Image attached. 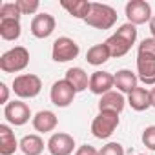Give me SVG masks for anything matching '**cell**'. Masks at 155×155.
<instances>
[{"label":"cell","mask_w":155,"mask_h":155,"mask_svg":"<svg viewBox=\"0 0 155 155\" xmlns=\"http://www.w3.org/2000/svg\"><path fill=\"white\" fill-rule=\"evenodd\" d=\"M81 53V48L73 38L69 37H58L55 42H53V48H51V58L55 62H69L73 58H77Z\"/></svg>","instance_id":"cell-5"},{"label":"cell","mask_w":155,"mask_h":155,"mask_svg":"<svg viewBox=\"0 0 155 155\" xmlns=\"http://www.w3.org/2000/svg\"><path fill=\"white\" fill-rule=\"evenodd\" d=\"M17 6H18L22 15H33V13L38 11L40 2L38 0H17Z\"/></svg>","instance_id":"cell-26"},{"label":"cell","mask_w":155,"mask_h":155,"mask_svg":"<svg viewBox=\"0 0 155 155\" xmlns=\"http://www.w3.org/2000/svg\"><path fill=\"white\" fill-rule=\"evenodd\" d=\"M110 58H111V53H110V49H108V46H106L104 42L91 46V48L88 49V53H86V60H88V64H91V66H102V64H106Z\"/></svg>","instance_id":"cell-21"},{"label":"cell","mask_w":155,"mask_h":155,"mask_svg":"<svg viewBox=\"0 0 155 155\" xmlns=\"http://www.w3.org/2000/svg\"><path fill=\"white\" fill-rule=\"evenodd\" d=\"M137 58H148V60H155V38H144L139 48H137Z\"/></svg>","instance_id":"cell-24"},{"label":"cell","mask_w":155,"mask_h":155,"mask_svg":"<svg viewBox=\"0 0 155 155\" xmlns=\"http://www.w3.org/2000/svg\"><path fill=\"white\" fill-rule=\"evenodd\" d=\"M9 102V88L6 82H0V104H8Z\"/></svg>","instance_id":"cell-30"},{"label":"cell","mask_w":155,"mask_h":155,"mask_svg":"<svg viewBox=\"0 0 155 155\" xmlns=\"http://www.w3.org/2000/svg\"><path fill=\"white\" fill-rule=\"evenodd\" d=\"M55 26H57V22H55L53 15H49V13H38V15L33 17L29 29H31V35L35 38H48L55 31Z\"/></svg>","instance_id":"cell-10"},{"label":"cell","mask_w":155,"mask_h":155,"mask_svg":"<svg viewBox=\"0 0 155 155\" xmlns=\"http://www.w3.org/2000/svg\"><path fill=\"white\" fill-rule=\"evenodd\" d=\"M137 82H139V77H137V73H133L131 69H119V71L115 73V88H117L120 93L130 95V93L137 88Z\"/></svg>","instance_id":"cell-14"},{"label":"cell","mask_w":155,"mask_h":155,"mask_svg":"<svg viewBox=\"0 0 155 155\" xmlns=\"http://www.w3.org/2000/svg\"><path fill=\"white\" fill-rule=\"evenodd\" d=\"M139 155H144V153H139Z\"/></svg>","instance_id":"cell-33"},{"label":"cell","mask_w":155,"mask_h":155,"mask_svg":"<svg viewBox=\"0 0 155 155\" xmlns=\"http://www.w3.org/2000/svg\"><path fill=\"white\" fill-rule=\"evenodd\" d=\"M42 91V81L40 77L33 73H22L15 77L13 81V93L18 99H35Z\"/></svg>","instance_id":"cell-3"},{"label":"cell","mask_w":155,"mask_h":155,"mask_svg":"<svg viewBox=\"0 0 155 155\" xmlns=\"http://www.w3.org/2000/svg\"><path fill=\"white\" fill-rule=\"evenodd\" d=\"M148 26H150V33H151V37L155 38V15H153V18L150 20V24H148Z\"/></svg>","instance_id":"cell-31"},{"label":"cell","mask_w":155,"mask_h":155,"mask_svg":"<svg viewBox=\"0 0 155 155\" xmlns=\"http://www.w3.org/2000/svg\"><path fill=\"white\" fill-rule=\"evenodd\" d=\"M128 104H130L131 110H135V111H146L148 108H151L150 90L137 86V88L128 95Z\"/></svg>","instance_id":"cell-16"},{"label":"cell","mask_w":155,"mask_h":155,"mask_svg":"<svg viewBox=\"0 0 155 155\" xmlns=\"http://www.w3.org/2000/svg\"><path fill=\"white\" fill-rule=\"evenodd\" d=\"M126 99L120 91H110L106 95L101 97L99 101V111H113V113H122L124 106H126Z\"/></svg>","instance_id":"cell-12"},{"label":"cell","mask_w":155,"mask_h":155,"mask_svg":"<svg viewBox=\"0 0 155 155\" xmlns=\"http://www.w3.org/2000/svg\"><path fill=\"white\" fill-rule=\"evenodd\" d=\"M46 148L51 155H71L75 150V139L69 133L57 131L49 137Z\"/></svg>","instance_id":"cell-9"},{"label":"cell","mask_w":155,"mask_h":155,"mask_svg":"<svg viewBox=\"0 0 155 155\" xmlns=\"http://www.w3.org/2000/svg\"><path fill=\"white\" fill-rule=\"evenodd\" d=\"M22 13L17 2H4L0 6V20H20Z\"/></svg>","instance_id":"cell-25"},{"label":"cell","mask_w":155,"mask_h":155,"mask_svg":"<svg viewBox=\"0 0 155 155\" xmlns=\"http://www.w3.org/2000/svg\"><path fill=\"white\" fill-rule=\"evenodd\" d=\"M104 44L108 46V49H110L111 57H115V58L124 57V55L131 49V46H133L130 40H126L124 37H120V35H117V33H113V35H111Z\"/></svg>","instance_id":"cell-20"},{"label":"cell","mask_w":155,"mask_h":155,"mask_svg":"<svg viewBox=\"0 0 155 155\" xmlns=\"http://www.w3.org/2000/svg\"><path fill=\"white\" fill-rule=\"evenodd\" d=\"M64 79L75 88L77 93H81V91H84V90L90 88V77H88V73H86L82 68H69V69L66 71V77H64Z\"/></svg>","instance_id":"cell-17"},{"label":"cell","mask_w":155,"mask_h":155,"mask_svg":"<svg viewBox=\"0 0 155 155\" xmlns=\"http://www.w3.org/2000/svg\"><path fill=\"white\" fill-rule=\"evenodd\" d=\"M119 113L113 111H99V115L93 119L91 122V133L97 139H108L115 133V130L119 128Z\"/></svg>","instance_id":"cell-4"},{"label":"cell","mask_w":155,"mask_h":155,"mask_svg":"<svg viewBox=\"0 0 155 155\" xmlns=\"http://www.w3.org/2000/svg\"><path fill=\"white\" fill-rule=\"evenodd\" d=\"M75 155H99V150H95L90 144H82L75 150Z\"/></svg>","instance_id":"cell-29"},{"label":"cell","mask_w":155,"mask_h":155,"mask_svg":"<svg viewBox=\"0 0 155 155\" xmlns=\"http://www.w3.org/2000/svg\"><path fill=\"white\" fill-rule=\"evenodd\" d=\"M60 6L75 18H81L86 20V17L90 15L91 9V2L88 0H60Z\"/></svg>","instance_id":"cell-18"},{"label":"cell","mask_w":155,"mask_h":155,"mask_svg":"<svg viewBox=\"0 0 155 155\" xmlns=\"http://www.w3.org/2000/svg\"><path fill=\"white\" fill-rule=\"evenodd\" d=\"M117 11L108 6V4H101V2H91V9H90V15L86 17V24L95 28V29H111L115 24H117Z\"/></svg>","instance_id":"cell-1"},{"label":"cell","mask_w":155,"mask_h":155,"mask_svg":"<svg viewBox=\"0 0 155 155\" xmlns=\"http://www.w3.org/2000/svg\"><path fill=\"white\" fill-rule=\"evenodd\" d=\"M75 95H77L75 88H73L66 79L57 81V82L51 86V91H49V99H51V102H53L57 108H68V106L73 102Z\"/></svg>","instance_id":"cell-8"},{"label":"cell","mask_w":155,"mask_h":155,"mask_svg":"<svg viewBox=\"0 0 155 155\" xmlns=\"http://www.w3.org/2000/svg\"><path fill=\"white\" fill-rule=\"evenodd\" d=\"M20 151L24 155H40L44 151V140L42 137L31 133V135H24L20 139Z\"/></svg>","instance_id":"cell-22"},{"label":"cell","mask_w":155,"mask_h":155,"mask_svg":"<svg viewBox=\"0 0 155 155\" xmlns=\"http://www.w3.org/2000/svg\"><path fill=\"white\" fill-rule=\"evenodd\" d=\"M29 64V51L24 46H15L0 57V69L4 73L24 71Z\"/></svg>","instance_id":"cell-2"},{"label":"cell","mask_w":155,"mask_h":155,"mask_svg":"<svg viewBox=\"0 0 155 155\" xmlns=\"http://www.w3.org/2000/svg\"><path fill=\"white\" fill-rule=\"evenodd\" d=\"M20 150V142L8 124H0V155H13Z\"/></svg>","instance_id":"cell-15"},{"label":"cell","mask_w":155,"mask_h":155,"mask_svg":"<svg viewBox=\"0 0 155 155\" xmlns=\"http://www.w3.org/2000/svg\"><path fill=\"white\" fill-rule=\"evenodd\" d=\"M115 88V75L110 71H95L90 77V91L95 95H106Z\"/></svg>","instance_id":"cell-11"},{"label":"cell","mask_w":155,"mask_h":155,"mask_svg":"<svg viewBox=\"0 0 155 155\" xmlns=\"http://www.w3.org/2000/svg\"><path fill=\"white\" fill-rule=\"evenodd\" d=\"M31 124H33L35 131H38V133H49V131H53L57 128L58 119H57V115L53 111L42 110V111L35 113V117L31 119Z\"/></svg>","instance_id":"cell-13"},{"label":"cell","mask_w":155,"mask_h":155,"mask_svg":"<svg viewBox=\"0 0 155 155\" xmlns=\"http://www.w3.org/2000/svg\"><path fill=\"white\" fill-rule=\"evenodd\" d=\"M4 117L11 126H24L29 122L31 110L22 101H11L4 106Z\"/></svg>","instance_id":"cell-7"},{"label":"cell","mask_w":155,"mask_h":155,"mask_svg":"<svg viewBox=\"0 0 155 155\" xmlns=\"http://www.w3.org/2000/svg\"><path fill=\"white\" fill-rule=\"evenodd\" d=\"M142 144L148 148V150H151V151H155V124H151V126H148L144 131H142Z\"/></svg>","instance_id":"cell-27"},{"label":"cell","mask_w":155,"mask_h":155,"mask_svg":"<svg viewBox=\"0 0 155 155\" xmlns=\"http://www.w3.org/2000/svg\"><path fill=\"white\" fill-rule=\"evenodd\" d=\"M22 35L20 20H0V37L4 40H17Z\"/></svg>","instance_id":"cell-23"},{"label":"cell","mask_w":155,"mask_h":155,"mask_svg":"<svg viewBox=\"0 0 155 155\" xmlns=\"http://www.w3.org/2000/svg\"><path fill=\"white\" fill-rule=\"evenodd\" d=\"M150 97H151V108H155V86L150 90Z\"/></svg>","instance_id":"cell-32"},{"label":"cell","mask_w":155,"mask_h":155,"mask_svg":"<svg viewBox=\"0 0 155 155\" xmlns=\"http://www.w3.org/2000/svg\"><path fill=\"white\" fill-rule=\"evenodd\" d=\"M99 155H124V148L119 142H108L99 150Z\"/></svg>","instance_id":"cell-28"},{"label":"cell","mask_w":155,"mask_h":155,"mask_svg":"<svg viewBox=\"0 0 155 155\" xmlns=\"http://www.w3.org/2000/svg\"><path fill=\"white\" fill-rule=\"evenodd\" d=\"M137 77L146 86H155V60L137 58Z\"/></svg>","instance_id":"cell-19"},{"label":"cell","mask_w":155,"mask_h":155,"mask_svg":"<svg viewBox=\"0 0 155 155\" xmlns=\"http://www.w3.org/2000/svg\"><path fill=\"white\" fill-rule=\"evenodd\" d=\"M126 18L130 24L133 26H142V24H150V20L153 18L151 15V6L144 0H130L124 8Z\"/></svg>","instance_id":"cell-6"}]
</instances>
